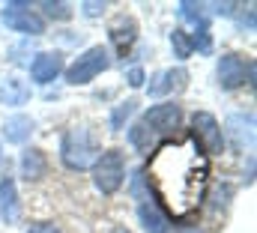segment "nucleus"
<instances>
[{"instance_id":"5701e85b","label":"nucleus","mask_w":257,"mask_h":233,"mask_svg":"<svg viewBox=\"0 0 257 233\" xmlns=\"http://www.w3.org/2000/svg\"><path fill=\"white\" fill-rule=\"evenodd\" d=\"M128 84H132V87H141V84H144V69H138V66L128 69Z\"/></svg>"},{"instance_id":"9b49d317","label":"nucleus","mask_w":257,"mask_h":233,"mask_svg":"<svg viewBox=\"0 0 257 233\" xmlns=\"http://www.w3.org/2000/svg\"><path fill=\"white\" fill-rule=\"evenodd\" d=\"M186 81H189V72H186V69H165V72H159V75L153 78V84H150V96H168V93H177V90L186 87Z\"/></svg>"},{"instance_id":"412c9836","label":"nucleus","mask_w":257,"mask_h":233,"mask_svg":"<svg viewBox=\"0 0 257 233\" xmlns=\"http://www.w3.org/2000/svg\"><path fill=\"white\" fill-rule=\"evenodd\" d=\"M135 105H138L135 99H128V102H123V105H120V108L114 111V117H111V126H114V129H123V120H126V117L132 114V111H135Z\"/></svg>"},{"instance_id":"7ed1b4c3","label":"nucleus","mask_w":257,"mask_h":233,"mask_svg":"<svg viewBox=\"0 0 257 233\" xmlns=\"http://www.w3.org/2000/svg\"><path fill=\"white\" fill-rule=\"evenodd\" d=\"M60 159L69 171H87L96 165L99 159V147L90 135L87 126H72L63 135V144H60Z\"/></svg>"},{"instance_id":"f03ea898","label":"nucleus","mask_w":257,"mask_h":233,"mask_svg":"<svg viewBox=\"0 0 257 233\" xmlns=\"http://www.w3.org/2000/svg\"><path fill=\"white\" fill-rule=\"evenodd\" d=\"M180 117H183V111L174 102L153 105L147 114L128 129V144L135 150H141V153H153L156 144H162L165 138H174V129L180 126Z\"/></svg>"},{"instance_id":"0eeeda50","label":"nucleus","mask_w":257,"mask_h":233,"mask_svg":"<svg viewBox=\"0 0 257 233\" xmlns=\"http://www.w3.org/2000/svg\"><path fill=\"white\" fill-rule=\"evenodd\" d=\"M192 138L203 147V153L206 156H215V153H221L224 150V135H221V126H218V120L212 114H206V111H197L192 117Z\"/></svg>"},{"instance_id":"aec40b11","label":"nucleus","mask_w":257,"mask_h":233,"mask_svg":"<svg viewBox=\"0 0 257 233\" xmlns=\"http://www.w3.org/2000/svg\"><path fill=\"white\" fill-rule=\"evenodd\" d=\"M192 48H197L200 54H209V51H212L209 30H194V33H192Z\"/></svg>"},{"instance_id":"6ab92c4d","label":"nucleus","mask_w":257,"mask_h":233,"mask_svg":"<svg viewBox=\"0 0 257 233\" xmlns=\"http://www.w3.org/2000/svg\"><path fill=\"white\" fill-rule=\"evenodd\" d=\"M171 45H174V57H180V60H186V57H192V36L186 33V30H174L171 33Z\"/></svg>"},{"instance_id":"2eb2a0df","label":"nucleus","mask_w":257,"mask_h":233,"mask_svg":"<svg viewBox=\"0 0 257 233\" xmlns=\"http://www.w3.org/2000/svg\"><path fill=\"white\" fill-rule=\"evenodd\" d=\"M138 218L144 224V233H168V215L156 203H141L138 206Z\"/></svg>"},{"instance_id":"1a4fd4ad","label":"nucleus","mask_w":257,"mask_h":233,"mask_svg":"<svg viewBox=\"0 0 257 233\" xmlns=\"http://www.w3.org/2000/svg\"><path fill=\"white\" fill-rule=\"evenodd\" d=\"M227 138L236 153L254 147V117L251 114H233L227 117Z\"/></svg>"},{"instance_id":"a878e982","label":"nucleus","mask_w":257,"mask_h":233,"mask_svg":"<svg viewBox=\"0 0 257 233\" xmlns=\"http://www.w3.org/2000/svg\"><path fill=\"white\" fill-rule=\"evenodd\" d=\"M174 233H203L200 227H180V230H174Z\"/></svg>"},{"instance_id":"9d476101","label":"nucleus","mask_w":257,"mask_h":233,"mask_svg":"<svg viewBox=\"0 0 257 233\" xmlns=\"http://www.w3.org/2000/svg\"><path fill=\"white\" fill-rule=\"evenodd\" d=\"M60 72H63V57L57 51H45L30 63V78L36 84H51Z\"/></svg>"},{"instance_id":"4be33fe9","label":"nucleus","mask_w":257,"mask_h":233,"mask_svg":"<svg viewBox=\"0 0 257 233\" xmlns=\"http://www.w3.org/2000/svg\"><path fill=\"white\" fill-rule=\"evenodd\" d=\"M42 9L51 15V18H60V21H66L69 15H72V9H69V3H42Z\"/></svg>"},{"instance_id":"4468645a","label":"nucleus","mask_w":257,"mask_h":233,"mask_svg":"<svg viewBox=\"0 0 257 233\" xmlns=\"http://www.w3.org/2000/svg\"><path fill=\"white\" fill-rule=\"evenodd\" d=\"M33 120L27 114H15V117H9L6 123H3V138L9 141V144H24L27 138H30V132H33Z\"/></svg>"},{"instance_id":"393cba45","label":"nucleus","mask_w":257,"mask_h":233,"mask_svg":"<svg viewBox=\"0 0 257 233\" xmlns=\"http://www.w3.org/2000/svg\"><path fill=\"white\" fill-rule=\"evenodd\" d=\"M102 9H105V3H84V12L87 15H99Z\"/></svg>"},{"instance_id":"20e7f679","label":"nucleus","mask_w":257,"mask_h":233,"mask_svg":"<svg viewBox=\"0 0 257 233\" xmlns=\"http://www.w3.org/2000/svg\"><path fill=\"white\" fill-rule=\"evenodd\" d=\"M126 179V162L120 150H105L99 153L96 165H93V182L102 194H114Z\"/></svg>"},{"instance_id":"f3484780","label":"nucleus","mask_w":257,"mask_h":233,"mask_svg":"<svg viewBox=\"0 0 257 233\" xmlns=\"http://www.w3.org/2000/svg\"><path fill=\"white\" fill-rule=\"evenodd\" d=\"M30 99V87L18 78H6L0 84V102L3 105H24Z\"/></svg>"},{"instance_id":"ddd939ff","label":"nucleus","mask_w":257,"mask_h":233,"mask_svg":"<svg viewBox=\"0 0 257 233\" xmlns=\"http://www.w3.org/2000/svg\"><path fill=\"white\" fill-rule=\"evenodd\" d=\"M135 36H138V24H135V18L120 15V18L114 21V27H111V42H114V48H117L120 54H126L128 48H132V42H135Z\"/></svg>"},{"instance_id":"f8f14e48","label":"nucleus","mask_w":257,"mask_h":233,"mask_svg":"<svg viewBox=\"0 0 257 233\" xmlns=\"http://www.w3.org/2000/svg\"><path fill=\"white\" fill-rule=\"evenodd\" d=\"M0 215L6 224H15L18 215H21V206H18V188H15V179H0Z\"/></svg>"},{"instance_id":"6e6552de","label":"nucleus","mask_w":257,"mask_h":233,"mask_svg":"<svg viewBox=\"0 0 257 233\" xmlns=\"http://www.w3.org/2000/svg\"><path fill=\"white\" fill-rule=\"evenodd\" d=\"M245 81H254V63H245L239 54H224L218 60V84H221V90H236Z\"/></svg>"},{"instance_id":"dca6fc26","label":"nucleus","mask_w":257,"mask_h":233,"mask_svg":"<svg viewBox=\"0 0 257 233\" xmlns=\"http://www.w3.org/2000/svg\"><path fill=\"white\" fill-rule=\"evenodd\" d=\"M21 171L27 179H42L48 174V159L42 150H24L21 153Z\"/></svg>"},{"instance_id":"b1692460","label":"nucleus","mask_w":257,"mask_h":233,"mask_svg":"<svg viewBox=\"0 0 257 233\" xmlns=\"http://www.w3.org/2000/svg\"><path fill=\"white\" fill-rule=\"evenodd\" d=\"M30 233H60V230H57L51 221H39V224H33V227H30Z\"/></svg>"},{"instance_id":"39448f33","label":"nucleus","mask_w":257,"mask_h":233,"mask_svg":"<svg viewBox=\"0 0 257 233\" xmlns=\"http://www.w3.org/2000/svg\"><path fill=\"white\" fill-rule=\"evenodd\" d=\"M108 66H111V57H108V51H105L102 45L87 48L81 57L66 69V81L75 84V87H78V84H90V81H93L96 75H102Z\"/></svg>"},{"instance_id":"423d86ee","label":"nucleus","mask_w":257,"mask_h":233,"mask_svg":"<svg viewBox=\"0 0 257 233\" xmlns=\"http://www.w3.org/2000/svg\"><path fill=\"white\" fill-rule=\"evenodd\" d=\"M3 24L12 27V30H18V33H30V36L45 33V21H42V15L33 12L30 3H18V0H12V3L3 6Z\"/></svg>"},{"instance_id":"f257e3e1","label":"nucleus","mask_w":257,"mask_h":233,"mask_svg":"<svg viewBox=\"0 0 257 233\" xmlns=\"http://www.w3.org/2000/svg\"><path fill=\"white\" fill-rule=\"evenodd\" d=\"M147 185L156 206L177 221H189L200 212L209 188V156L192 135H174L153 147L147 162Z\"/></svg>"},{"instance_id":"a211bd4d","label":"nucleus","mask_w":257,"mask_h":233,"mask_svg":"<svg viewBox=\"0 0 257 233\" xmlns=\"http://www.w3.org/2000/svg\"><path fill=\"white\" fill-rule=\"evenodd\" d=\"M203 9H206L203 3H189V0H183V3H180V18L189 21V24H194V30H206V12H203Z\"/></svg>"}]
</instances>
